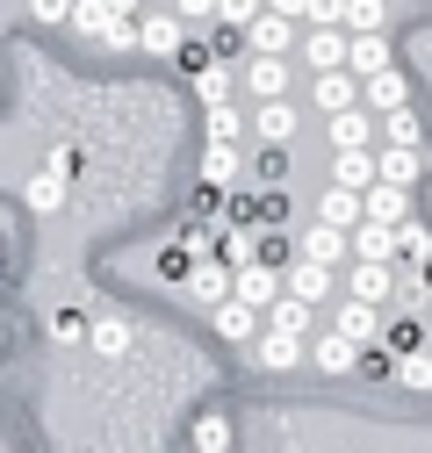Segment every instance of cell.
I'll list each match as a JSON object with an SVG mask.
<instances>
[{"label":"cell","mask_w":432,"mask_h":453,"mask_svg":"<svg viewBox=\"0 0 432 453\" xmlns=\"http://www.w3.org/2000/svg\"><path fill=\"white\" fill-rule=\"evenodd\" d=\"M174 8H181L188 22H202V15H216V0H174Z\"/></svg>","instance_id":"b9f144b4"},{"label":"cell","mask_w":432,"mask_h":453,"mask_svg":"<svg viewBox=\"0 0 432 453\" xmlns=\"http://www.w3.org/2000/svg\"><path fill=\"white\" fill-rule=\"evenodd\" d=\"M353 296L360 303H382L390 296V259H353Z\"/></svg>","instance_id":"603a6c76"},{"label":"cell","mask_w":432,"mask_h":453,"mask_svg":"<svg viewBox=\"0 0 432 453\" xmlns=\"http://www.w3.org/2000/svg\"><path fill=\"white\" fill-rule=\"evenodd\" d=\"M195 266H202V259H195V245H188V238H181V245H166V252H158V273H166V280H188Z\"/></svg>","instance_id":"836d02e7"},{"label":"cell","mask_w":432,"mask_h":453,"mask_svg":"<svg viewBox=\"0 0 432 453\" xmlns=\"http://www.w3.org/2000/svg\"><path fill=\"white\" fill-rule=\"evenodd\" d=\"M346 29H382V0H346Z\"/></svg>","instance_id":"74e56055"},{"label":"cell","mask_w":432,"mask_h":453,"mask_svg":"<svg viewBox=\"0 0 432 453\" xmlns=\"http://www.w3.org/2000/svg\"><path fill=\"white\" fill-rule=\"evenodd\" d=\"M367 216H374V223H404V216H411V188H404V180H374V188H367Z\"/></svg>","instance_id":"e0dca14e"},{"label":"cell","mask_w":432,"mask_h":453,"mask_svg":"<svg viewBox=\"0 0 432 453\" xmlns=\"http://www.w3.org/2000/svg\"><path fill=\"white\" fill-rule=\"evenodd\" d=\"M252 360H259V374H289V367L303 360V331H282V324H266V331L252 338Z\"/></svg>","instance_id":"277c9868"},{"label":"cell","mask_w":432,"mask_h":453,"mask_svg":"<svg viewBox=\"0 0 432 453\" xmlns=\"http://www.w3.org/2000/svg\"><path fill=\"white\" fill-rule=\"evenodd\" d=\"M266 15V0H216V22H231V29H252Z\"/></svg>","instance_id":"e575fe53"},{"label":"cell","mask_w":432,"mask_h":453,"mask_svg":"<svg viewBox=\"0 0 432 453\" xmlns=\"http://www.w3.org/2000/svg\"><path fill=\"white\" fill-rule=\"evenodd\" d=\"M367 108H374V116H390V108H411V87H404V73H397V65L367 80Z\"/></svg>","instance_id":"44dd1931"},{"label":"cell","mask_w":432,"mask_h":453,"mask_svg":"<svg viewBox=\"0 0 432 453\" xmlns=\"http://www.w3.org/2000/svg\"><path fill=\"white\" fill-rule=\"evenodd\" d=\"M108 8H116V15H130V22H137V15L151 8V0H108Z\"/></svg>","instance_id":"7bdbcfd3"},{"label":"cell","mask_w":432,"mask_h":453,"mask_svg":"<svg viewBox=\"0 0 432 453\" xmlns=\"http://www.w3.org/2000/svg\"><path fill=\"white\" fill-rule=\"evenodd\" d=\"M73 15H80V0H29L36 29H73Z\"/></svg>","instance_id":"f1b7e54d"},{"label":"cell","mask_w":432,"mask_h":453,"mask_svg":"<svg viewBox=\"0 0 432 453\" xmlns=\"http://www.w3.org/2000/svg\"><path fill=\"white\" fill-rule=\"evenodd\" d=\"M382 144H425L418 108H390V116H382Z\"/></svg>","instance_id":"83f0119b"},{"label":"cell","mask_w":432,"mask_h":453,"mask_svg":"<svg viewBox=\"0 0 432 453\" xmlns=\"http://www.w3.org/2000/svg\"><path fill=\"white\" fill-rule=\"evenodd\" d=\"M317 216H324V223H339V231H360V223H367V195L346 188V180H332V188L317 195Z\"/></svg>","instance_id":"8992f818"},{"label":"cell","mask_w":432,"mask_h":453,"mask_svg":"<svg viewBox=\"0 0 432 453\" xmlns=\"http://www.w3.org/2000/svg\"><path fill=\"white\" fill-rule=\"evenodd\" d=\"M353 73H360V80L390 73V43H382V29H353Z\"/></svg>","instance_id":"ffe728a7"},{"label":"cell","mask_w":432,"mask_h":453,"mask_svg":"<svg viewBox=\"0 0 432 453\" xmlns=\"http://www.w3.org/2000/svg\"><path fill=\"white\" fill-rule=\"evenodd\" d=\"M397 381H404V388H418V395H432V353H425V346H418V353H404Z\"/></svg>","instance_id":"1f68e13d"},{"label":"cell","mask_w":432,"mask_h":453,"mask_svg":"<svg viewBox=\"0 0 432 453\" xmlns=\"http://www.w3.org/2000/svg\"><path fill=\"white\" fill-rule=\"evenodd\" d=\"M332 180H346V188L367 195L374 180H382V151H367V144L360 151H332Z\"/></svg>","instance_id":"7c38bea8"},{"label":"cell","mask_w":432,"mask_h":453,"mask_svg":"<svg viewBox=\"0 0 432 453\" xmlns=\"http://www.w3.org/2000/svg\"><path fill=\"white\" fill-rule=\"evenodd\" d=\"M324 137H332V151H360V144L382 137V123L367 108H339V116H324Z\"/></svg>","instance_id":"5b68a950"},{"label":"cell","mask_w":432,"mask_h":453,"mask_svg":"<svg viewBox=\"0 0 432 453\" xmlns=\"http://www.w3.org/2000/svg\"><path fill=\"white\" fill-rule=\"evenodd\" d=\"M346 252H353V231H339V223H324V216H317L310 231H303V259H324V266H339Z\"/></svg>","instance_id":"4fadbf2b"},{"label":"cell","mask_w":432,"mask_h":453,"mask_svg":"<svg viewBox=\"0 0 432 453\" xmlns=\"http://www.w3.org/2000/svg\"><path fill=\"white\" fill-rule=\"evenodd\" d=\"M332 324H339V331L353 338V346H382V331H390V317H382V303H360V296H353V303H346V310H339Z\"/></svg>","instance_id":"ba28073f"},{"label":"cell","mask_w":432,"mask_h":453,"mask_svg":"<svg viewBox=\"0 0 432 453\" xmlns=\"http://www.w3.org/2000/svg\"><path fill=\"white\" fill-rule=\"evenodd\" d=\"M282 173H289V158H282V144H266V151H259V180H266V188H274Z\"/></svg>","instance_id":"60d3db41"},{"label":"cell","mask_w":432,"mask_h":453,"mask_svg":"<svg viewBox=\"0 0 432 453\" xmlns=\"http://www.w3.org/2000/svg\"><path fill=\"white\" fill-rule=\"evenodd\" d=\"M282 273H289V296H303V303H324V296H332V266H324V259H303V252H296Z\"/></svg>","instance_id":"5bb4252c"},{"label":"cell","mask_w":432,"mask_h":453,"mask_svg":"<svg viewBox=\"0 0 432 453\" xmlns=\"http://www.w3.org/2000/svg\"><path fill=\"white\" fill-rule=\"evenodd\" d=\"M87 310H58V317H50V338H87Z\"/></svg>","instance_id":"f35d334b"},{"label":"cell","mask_w":432,"mask_h":453,"mask_svg":"<svg viewBox=\"0 0 432 453\" xmlns=\"http://www.w3.org/2000/svg\"><path fill=\"white\" fill-rule=\"evenodd\" d=\"M259 259L266 266H289V231H282V223H266V231H259Z\"/></svg>","instance_id":"8d00e7d4"},{"label":"cell","mask_w":432,"mask_h":453,"mask_svg":"<svg viewBox=\"0 0 432 453\" xmlns=\"http://www.w3.org/2000/svg\"><path fill=\"white\" fill-rule=\"evenodd\" d=\"M238 173H245L238 137H209V151H202V180H209V188H238Z\"/></svg>","instance_id":"9c48e42d"},{"label":"cell","mask_w":432,"mask_h":453,"mask_svg":"<svg viewBox=\"0 0 432 453\" xmlns=\"http://www.w3.org/2000/svg\"><path fill=\"white\" fill-rule=\"evenodd\" d=\"M418 273H425V296H432V259H425V266H418Z\"/></svg>","instance_id":"f6af8a7d"},{"label":"cell","mask_w":432,"mask_h":453,"mask_svg":"<svg viewBox=\"0 0 432 453\" xmlns=\"http://www.w3.org/2000/svg\"><path fill=\"white\" fill-rule=\"evenodd\" d=\"M418 173H425V151H418V144H382V180L418 188Z\"/></svg>","instance_id":"7402d4cb"},{"label":"cell","mask_w":432,"mask_h":453,"mask_svg":"<svg viewBox=\"0 0 432 453\" xmlns=\"http://www.w3.org/2000/svg\"><path fill=\"white\" fill-rule=\"evenodd\" d=\"M382 346H390V353H418V346H425V324H418L411 310H404V317H390V331H382Z\"/></svg>","instance_id":"4316f807"},{"label":"cell","mask_w":432,"mask_h":453,"mask_svg":"<svg viewBox=\"0 0 432 453\" xmlns=\"http://www.w3.org/2000/svg\"><path fill=\"white\" fill-rule=\"evenodd\" d=\"M22 202H29L36 216H58V209H66V173H58V165H43V173L22 188Z\"/></svg>","instance_id":"ac0fdd59"},{"label":"cell","mask_w":432,"mask_h":453,"mask_svg":"<svg viewBox=\"0 0 432 453\" xmlns=\"http://www.w3.org/2000/svg\"><path fill=\"white\" fill-rule=\"evenodd\" d=\"M209 324H216V338H231V346H252V338L266 331V310H252L245 296H231V303L209 310Z\"/></svg>","instance_id":"3957f363"},{"label":"cell","mask_w":432,"mask_h":453,"mask_svg":"<svg viewBox=\"0 0 432 453\" xmlns=\"http://www.w3.org/2000/svg\"><path fill=\"white\" fill-rule=\"evenodd\" d=\"M87 346H94L101 360H123V353L137 346V324H130V317H94V324H87Z\"/></svg>","instance_id":"8fae6325"},{"label":"cell","mask_w":432,"mask_h":453,"mask_svg":"<svg viewBox=\"0 0 432 453\" xmlns=\"http://www.w3.org/2000/svg\"><path fill=\"white\" fill-rule=\"evenodd\" d=\"M252 130H259V144H289V137H296V108H289V94H274V101H259V116H252Z\"/></svg>","instance_id":"2e32d148"},{"label":"cell","mask_w":432,"mask_h":453,"mask_svg":"<svg viewBox=\"0 0 432 453\" xmlns=\"http://www.w3.org/2000/svg\"><path fill=\"white\" fill-rule=\"evenodd\" d=\"M397 367H404V353H390V346H360V381H397Z\"/></svg>","instance_id":"484cf974"},{"label":"cell","mask_w":432,"mask_h":453,"mask_svg":"<svg viewBox=\"0 0 432 453\" xmlns=\"http://www.w3.org/2000/svg\"><path fill=\"white\" fill-rule=\"evenodd\" d=\"M245 87H252L259 101L289 94V58H266V50H252V73H245Z\"/></svg>","instance_id":"d6986e66"},{"label":"cell","mask_w":432,"mask_h":453,"mask_svg":"<svg viewBox=\"0 0 432 453\" xmlns=\"http://www.w3.org/2000/svg\"><path fill=\"white\" fill-rule=\"evenodd\" d=\"M209 137H238V108H231V101L209 108Z\"/></svg>","instance_id":"ab89813d"},{"label":"cell","mask_w":432,"mask_h":453,"mask_svg":"<svg viewBox=\"0 0 432 453\" xmlns=\"http://www.w3.org/2000/svg\"><path fill=\"white\" fill-rule=\"evenodd\" d=\"M310 367H317V374H353V367H360V346L332 324V331H324L317 346H310Z\"/></svg>","instance_id":"30bf717a"},{"label":"cell","mask_w":432,"mask_h":453,"mask_svg":"<svg viewBox=\"0 0 432 453\" xmlns=\"http://www.w3.org/2000/svg\"><path fill=\"white\" fill-rule=\"evenodd\" d=\"M303 58H310V73H339V65H353V36L346 29H310Z\"/></svg>","instance_id":"52a82bcc"},{"label":"cell","mask_w":432,"mask_h":453,"mask_svg":"<svg viewBox=\"0 0 432 453\" xmlns=\"http://www.w3.org/2000/svg\"><path fill=\"white\" fill-rule=\"evenodd\" d=\"M181 43H188V15L181 8H144L137 15V50L144 58H181Z\"/></svg>","instance_id":"6da1fadb"},{"label":"cell","mask_w":432,"mask_h":453,"mask_svg":"<svg viewBox=\"0 0 432 453\" xmlns=\"http://www.w3.org/2000/svg\"><path fill=\"white\" fill-rule=\"evenodd\" d=\"M296 15H282V8H266L245 36H252V50H266V58H289V43H296V29H289Z\"/></svg>","instance_id":"9a60e30c"},{"label":"cell","mask_w":432,"mask_h":453,"mask_svg":"<svg viewBox=\"0 0 432 453\" xmlns=\"http://www.w3.org/2000/svg\"><path fill=\"white\" fill-rule=\"evenodd\" d=\"M195 453H231V425L216 418V411H209V418L195 425Z\"/></svg>","instance_id":"d6a6232c"},{"label":"cell","mask_w":432,"mask_h":453,"mask_svg":"<svg viewBox=\"0 0 432 453\" xmlns=\"http://www.w3.org/2000/svg\"><path fill=\"white\" fill-rule=\"evenodd\" d=\"M266 8H282V15H296V22H303V8H310V0H266Z\"/></svg>","instance_id":"ee69618b"},{"label":"cell","mask_w":432,"mask_h":453,"mask_svg":"<svg viewBox=\"0 0 432 453\" xmlns=\"http://www.w3.org/2000/svg\"><path fill=\"white\" fill-rule=\"evenodd\" d=\"M174 65L202 80V73H216V65H224V50H216V43H195V36H188V43H181V58H174Z\"/></svg>","instance_id":"4dcf8cb0"},{"label":"cell","mask_w":432,"mask_h":453,"mask_svg":"<svg viewBox=\"0 0 432 453\" xmlns=\"http://www.w3.org/2000/svg\"><path fill=\"white\" fill-rule=\"evenodd\" d=\"M188 296H195L202 310H216V303H231V296H238V266H231L224 252H202V266L188 273Z\"/></svg>","instance_id":"7a4b0ae2"},{"label":"cell","mask_w":432,"mask_h":453,"mask_svg":"<svg viewBox=\"0 0 432 453\" xmlns=\"http://www.w3.org/2000/svg\"><path fill=\"white\" fill-rule=\"evenodd\" d=\"M353 252H360V259H390V252H397V223H374V216H367L360 231H353Z\"/></svg>","instance_id":"cb8c5ba5"},{"label":"cell","mask_w":432,"mask_h":453,"mask_svg":"<svg viewBox=\"0 0 432 453\" xmlns=\"http://www.w3.org/2000/svg\"><path fill=\"white\" fill-rule=\"evenodd\" d=\"M310 310H317V303H303V296H282L274 310H266V324H282V331H310V324H317Z\"/></svg>","instance_id":"f546056e"},{"label":"cell","mask_w":432,"mask_h":453,"mask_svg":"<svg viewBox=\"0 0 432 453\" xmlns=\"http://www.w3.org/2000/svg\"><path fill=\"white\" fill-rule=\"evenodd\" d=\"M303 22H310V29H346V0H310Z\"/></svg>","instance_id":"d590c367"},{"label":"cell","mask_w":432,"mask_h":453,"mask_svg":"<svg viewBox=\"0 0 432 453\" xmlns=\"http://www.w3.org/2000/svg\"><path fill=\"white\" fill-rule=\"evenodd\" d=\"M397 252H404V266H425V259H432V231H425L418 216L397 223Z\"/></svg>","instance_id":"d4e9b609"}]
</instances>
